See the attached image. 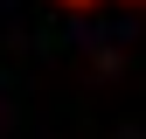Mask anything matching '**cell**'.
<instances>
[{
    "mask_svg": "<svg viewBox=\"0 0 146 139\" xmlns=\"http://www.w3.org/2000/svg\"><path fill=\"white\" fill-rule=\"evenodd\" d=\"M63 7H98V0H63Z\"/></svg>",
    "mask_w": 146,
    "mask_h": 139,
    "instance_id": "cell-1",
    "label": "cell"
}]
</instances>
